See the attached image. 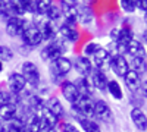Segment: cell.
Listing matches in <instances>:
<instances>
[{"mask_svg": "<svg viewBox=\"0 0 147 132\" xmlns=\"http://www.w3.org/2000/svg\"><path fill=\"white\" fill-rule=\"evenodd\" d=\"M65 52H66L65 41H62L60 38H56L55 41L49 43L47 46L43 47L41 52H40V57H41V60H44V62L53 63L55 60H57L59 57H62Z\"/></svg>", "mask_w": 147, "mask_h": 132, "instance_id": "obj_1", "label": "cell"}, {"mask_svg": "<svg viewBox=\"0 0 147 132\" xmlns=\"http://www.w3.org/2000/svg\"><path fill=\"white\" fill-rule=\"evenodd\" d=\"M21 38L24 41V44H25L27 47H37V46H40L43 43V37H41V32L40 29L37 28L32 22L27 21L25 23V27H24L22 29V34H21Z\"/></svg>", "mask_w": 147, "mask_h": 132, "instance_id": "obj_2", "label": "cell"}, {"mask_svg": "<svg viewBox=\"0 0 147 132\" xmlns=\"http://www.w3.org/2000/svg\"><path fill=\"white\" fill-rule=\"evenodd\" d=\"M21 74L22 76L25 78L27 81V85H31L34 88H37L40 85V81H41V76H40V69L34 62L31 60H27L22 63V69H21Z\"/></svg>", "mask_w": 147, "mask_h": 132, "instance_id": "obj_3", "label": "cell"}, {"mask_svg": "<svg viewBox=\"0 0 147 132\" xmlns=\"http://www.w3.org/2000/svg\"><path fill=\"white\" fill-rule=\"evenodd\" d=\"M72 109L75 112V115L82 116V117H88L93 119L94 117V101L91 100V97H81L72 104Z\"/></svg>", "mask_w": 147, "mask_h": 132, "instance_id": "obj_4", "label": "cell"}, {"mask_svg": "<svg viewBox=\"0 0 147 132\" xmlns=\"http://www.w3.org/2000/svg\"><path fill=\"white\" fill-rule=\"evenodd\" d=\"M78 2H74V0H66L62 2V18H63V23L68 25L77 27L78 23Z\"/></svg>", "mask_w": 147, "mask_h": 132, "instance_id": "obj_5", "label": "cell"}, {"mask_svg": "<svg viewBox=\"0 0 147 132\" xmlns=\"http://www.w3.org/2000/svg\"><path fill=\"white\" fill-rule=\"evenodd\" d=\"M91 63H93V68L94 69H99V70H103L110 68V59H112V54H110L109 50H106L105 47H100L93 56H91Z\"/></svg>", "mask_w": 147, "mask_h": 132, "instance_id": "obj_6", "label": "cell"}, {"mask_svg": "<svg viewBox=\"0 0 147 132\" xmlns=\"http://www.w3.org/2000/svg\"><path fill=\"white\" fill-rule=\"evenodd\" d=\"M7 88H9V92L12 95H19L24 90L27 88V81L25 78L22 76V74L19 72H12L7 78Z\"/></svg>", "mask_w": 147, "mask_h": 132, "instance_id": "obj_7", "label": "cell"}, {"mask_svg": "<svg viewBox=\"0 0 147 132\" xmlns=\"http://www.w3.org/2000/svg\"><path fill=\"white\" fill-rule=\"evenodd\" d=\"M94 117L102 122H106V123L113 121V112L105 100L94 101Z\"/></svg>", "mask_w": 147, "mask_h": 132, "instance_id": "obj_8", "label": "cell"}, {"mask_svg": "<svg viewBox=\"0 0 147 132\" xmlns=\"http://www.w3.org/2000/svg\"><path fill=\"white\" fill-rule=\"evenodd\" d=\"M110 68L116 74V76L119 78H125V75L129 70V62L127 60L125 56H119V54H113L110 59Z\"/></svg>", "mask_w": 147, "mask_h": 132, "instance_id": "obj_9", "label": "cell"}, {"mask_svg": "<svg viewBox=\"0 0 147 132\" xmlns=\"http://www.w3.org/2000/svg\"><path fill=\"white\" fill-rule=\"evenodd\" d=\"M27 23V19H24L21 16H10L6 21V32L10 37H21L22 29Z\"/></svg>", "mask_w": 147, "mask_h": 132, "instance_id": "obj_10", "label": "cell"}, {"mask_svg": "<svg viewBox=\"0 0 147 132\" xmlns=\"http://www.w3.org/2000/svg\"><path fill=\"white\" fill-rule=\"evenodd\" d=\"M72 68H75V70L81 76H87L90 78L91 72H93V63H91V59L90 57H85V56H78L75 59V62H72Z\"/></svg>", "mask_w": 147, "mask_h": 132, "instance_id": "obj_11", "label": "cell"}, {"mask_svg": "<svg viewBox=\"0 0 147 132\" xmlns=\"http://www.w3.org/2000/svg\"><path fill=\"white\" fill-rule=\"evenodd\" d=\"M60 91H62V95L65 97V100L71 104H74L81 97L77 87H75V84L72 81H62L60 82Z\"/></svg>", "mask_w": 147, "mask_h": 132, "instance_id": "obj_12", "label": "cell"}, {"mask_svg": "<svg viewBox=\"0 0 147 132\" xmlns=\"http://www.w3.org/2000/svg\"><path fill=\"white\" fill-rule=\"evenodd\" d=\"M129 117L138 131L144 132L147 131V115L140 109V107H132L131 112H129Z\"/></svg>", "mask_w": 147, "mask_h": 132, "instance_id": "obj_13", "label": "cell"}, {"mask_svg": "<svg viewBox=\"0 0 147 132\" xmlns=\"http://www.w3.org/2000/svg\"><path fill=\"white\" fill-rule=\"evenodd\" d=\"M90 79H91V84H93V87L94 90H99L102 92H105L107 90V76L103 70H99V69H93L91 72V75H90Z\"/></svg>", "mask_w": 147, "mask_h": 132, "instance_id": "obj_14", "label": "cell"}, {"mask_svg": "<svg viewBox=\"0 0 147 132\" xmlns=\"http://www.w3.org/2000/svg\"><path fill=\"white\" fill-rule=\"evenodd\" d=\"M44 107L50 112L55 117H57L59 121L65 116V109L62 103H60V100L57 97H49L46 101H44Z\"/></svg>", "mask_w": 147, "mask_h": 132, "instance_id": "obj_15", "label": "cell"}, {"mask_svg": "<svg viewBox=\"0 0 147 132\" xmlns=\"http://www.w3.org/2000/svg\"><path fill=\"white\" fill-rule=\"evenodd\" d=\"M57 34L60 35V40L62 41H69V43H75L80 37L77 28L72 27V25H68V23H62V25L59 27Z\"/></svg>", "mask_w": 147, "mask_h": 132, "instance_id": "obj_16", "label": "cell"}, {"mask_svg": "<svg viewBox=\"0 0 147 132\" xmlns=\"http://www.w3.org/2000/svg\"><path fill=\"white\" fill-rule=\"evenodd\" d=\"M74 84H75V87H77L80 95H84V97H91V95H93L94 87H93L90 78H87V76H80Z\"/></svg>", "mask_w": 147, "mask_h": 132, "instance_id": "obj_17", "label": "cell"}, {"mask_svg": "<svg viewBox=\"0 0 147 132\" xmlns=\"http://www.w3.org/2000/svg\"><path fill=\"white\" fill-rule=\"evenodd\" d=\"M18 116V106L16 103H7L5 106H0V119L3 122H10L12 119Z\"/></svg>", "mask_w": 147, "mask_h": 132, "instance_id": "obj_18", "label": "cell"}, {"mask_svg": "<svg viewBox=\"0 0 147 132\" xmlns=\"http://www.w3.org/2000/svg\"><path fill=\"white\" fill-rule=\"evenodd\" d=\"M40 32H41V37H43V41H55L56 40V35H57V31L55 28V23L50 22V21H46L43 25L38 27Z\"/></svg>", "mask_w": 147, "mask_h": 132, "instance_id": "obj_19", "label": "cell"}, {"mask_svg": "<svg viewBox=\"0 0 147 132\" xmlns=\"http://www.w3.org/2000/svg\"><path fill=\"white\" fill-rule=\"evenodd\" d=\"M127 53L131 57H146V49L141 41L132 38L128 44H127Z\"/></svg>", "mask_w": 147, "mask_h": 132, "instance_id": "obj_20", "label": "cell"}, {"mask_svg": "<svg viewBox=\"0 0 147 132\" xmlns=\"http://www.w3.org/2000/svg\"><path fill=\"white\" fill-rule=\"evenodd\" d=\"M75 117H77V121H78V123H80V126L84 132H102L100 125L96 121H93V119L82 117V116H78V115H75Z\"/></svg>", "mask_w": 147, "mask_h": 132, "instance_id": "obj_21", "label": "cell"}, {"mask_svg": "<svg viewBox=\"0 0 147 132\" xmlns=\"http://www.w3.org/2000/svg\"><path fill=\"white\" fill-rule=\"evenodd\" d=\"M53 65H55L56 70L59 72V75L62 76V78H63L65 75H68L69 72H71V69H72V60H71L69 57H66V56L59 57L57 60L53 62Z\"/></svg>", "mask_w": 147, "mask_h": 132, "instance_id": "obj_22", "label": "cell"}, {"mask_svg": "<svg viewBox=\"0 0 147 132\" xmlns=\"http://www.w3.org/2000/svg\"><path fill=\"white\" fill-rule=\"evenodd\" d=\"M124 81H125V85L128 87V90L129 91H138V88H140V84H141V78H140V75L137 74V72H134V70H128V74L125 75V78H124Z\"/></svg>", "mask_w": 147, "mask_h": 132, "instance_id": "obj_23", "label": "cell"}, {"mask_svg": "<svg viewBox=\"0 0 147 132\" xmlns=\"http://www.w3.org/2000/svg\"><path fill=\"white\" fill-rule=\"evenodd\" d=\"M94 21V13L88 6H78V22H81L82 25H90Z\"/></svg>", "mask_w": 147, "mask_h": 132, "instance_id": "obj_24", "label": "cell"}, {"mask_svg": "<svg viewBox=\"0 0 147 132\" xmlns=\"http://www.w3.org/2000/svg\"><path fill=\"white\" fill-rule=\"evenodd\" d=\"M129 69L137 72L138 75L146 74L147 72V59L146 57H132L131 63H129Z\"/></svg>", "mask_w": 147, "mask_h": 132, "instance_id": "obj_25", "label": "cell"}, {"mask_svg": "<svg viewBox=\"0 0 147 132\" xmlns=\"http://www.w3.org/2000/svg\"><path fill=\"white\" fill-rule=\"evenodd\" d=\"M43 131V126H41V122L40 119L31 115L27 121H25V125H24V132H41Z\"/></svg>", "mask_w": 147, "mask_h": 132, "instance_id": "obj_26", "label": "cell"}, {"mask_svg": "<svg viewBox=\"0 0 147 132\" xmlns=\"http://www.w3.org/2000/svg\"><path fill=\"white\" fill-rule=\"evenodd\" d=\"M106 91H109V94L112 95L115 100H122L124 98V91H122L121 84L116 79H110L107 82V90Z\"/></svg>", "mask_w": 147, "mask_h": 132, "instance_id": "obj_27", "label": "cell"}, {"mask_svg": "<svg viewBox=\"0 0 147 132\" xmlns=\"http://www.w3.org/2000/svg\"><path fill=\"white\" fill-rule=\"evenodd\" d=\"M52 6V0H34V15H46Z\"/></svg>", "mask_w": 147, "mask_h": 132, "instance_id": "obj_28", "label": "cell"}, {"mask_svg": "<svg viewBox=\"0 0 147 132\" xmlns=\"http://www.w3.org/2000/svg\"><path fill=\"white\" fill-rule=\"evenodd\" d=\"M134 38V32H132V29L131 28H128V27H119V34H118V38H116V41L115 43H118V44H128L131 40Z\"/></svg>", "mask_w": 147, "mask_h": 132, "instance_id": "obj_29", "label": "cell"}, {"mask_svg": "<svg viewBox=\"0 0 147 132\" xmlns=\"http://www.w3.org/2000/svg\"><path fill=\"white\" fill-rule=\"evenodd\" d=\"M7 12L10 16H21V18L25 13L21 0H10V2H7Z\"/></svg>", "mask_w": 147, "mask_h": 132, "instance_id": "obj_30", "label": "cell"}, {"mask_svg": "<svg viewBox=\"0 0 147 132\" xmlns=\"http://www.w3.org/2000/svg\"><path fill=\"white\" fill-rule=\"evenodd\" d=\"M46 18H47V21H50V22H56V21H59L60 18H62V10H60V7L59 6H56V5H53L50 9H49V12L46 13Z\"/></svg>", "mask_w": 147, "mask_h": 132, "instance_id": "obj_31", "label": "cell"}, {"mask_svg": "<svg viewBox=\"0 0 147 132\" xmlns=\"http://www.w3.org/2000/svg\"><path fill=\"white\" fill-rule=\"evenodd\" d=\"M13 59V50L10 49L9 46L0 44V60L2 62H9Z\"/></svg>", "mask_w": 147, "mask_h": 132, "instance_id": "obj_32", "label": "cell"}, {"mask_svg": "<svg viewBox=\"0 0 147 132\" xmlns=\"http://www.w3.org/2000/svg\"><path fill=\"white\" fill-rule=\"evenodd\" d=\"M121 9L124 12H128V13H132L137 9V0H121L119 2Z\"/></svg>", "mask_w": 147, "mask_h": 132, "instance_id": "obj_33", "label": "cell"}, {"mask_svg": "<svg viewBox=\"0 0 147 132\" xmlns=\"http://www.w3.org/2000/svg\"><path fill=\"white\" fill-rule=\"evenodd\" d=\"M100 47H102V46H100L99 43H96V41L88 43L87 46L84 47V56H85V57H90V56H93L97 50L100 49Z\"/></svg>", "mask_w": 147, "mask_h": 132, "instance_id": "obj_34", "label": "cell"}, {"mask_svg": "<svg viewBox=\"0 0 147 132\" xmlns=\"http://www.w3.org/2000/svg\"><path fill=\"white\" fill-rule=\"evenodd\" d=\"M7 103H15L13 101V95H12L9 91L0 90V106H5Z\"/></svg>", "mask_w": 147, "mask_h": 132, "instance_id": "obj_35", "label": "cell"}, {"mask_svg": "<svg viewBox=\"0 0 147 132\" xmlns=\"http://www.w3.org/2000/svg\"><path fill=\"white\" fill-rule=\"evenodd\" d=\"M49 72H50V78H52V81H53V82H59L60 79H62V76L59 75V72L56 70V68H55V65H53V63L50 65V68H49Z\"/></svg>", "mask_w": 147, "mask_h": 132, "instance_id": "obj_36", "label": "cell"}, {"mask_svg": "<svg viewBox=\"0 0 147 132\" xmlns=\"http://www.w3.org/2000/svg\"><path fill=\"white\" fill-rule=\"evenodd\" d=\"M62 132H80V129L72 123H65L62 126Z\"/></svg>", "mask_w": 147, "mask_h": 132, "instance_id": "obj_37", "label": "cell"}, {"mask_svg": "<svg viewBox=\"0 0 147 132\" xmlns=\"http://www.w3.org/2000/svg\"><path fill=\"white\" fill-rule=\"evenodd\" d=\"M138 91L141 92V95H143L144 98H147V79L141 81V84H140V88H138Z\"/></svg>", "mask_w": 147, "mask_h": 132, "instance_id": "obj_38", "label": "cell"}, {"mask_svg": "<svg viewBox=\"0 0 147 132\" xmlns=\"http://www.w3.org/2000/svg\"><path fill=\"white\" fill-rule=\"evenodd\" d=\"M137 9L147 13V0H137Z\"/></svg>", "mask_w": 147, "mask_h": 132, "instance_id": "obj_39", "label": "cell"}, {"mask_svg": "<svg viewBox=\"0 0 147 132\" xmlns=\"http://www.w3.org/2000/svg\"><path fill=\"white\" fill-rule=\"evenodd\" d=\"M41 132H57L55 128H46V129H43Z\"/></svg>", "mask_w": 147, "mask_h": 132, "instance_id": "obj_40", "label": "cell"}, {"mask_svg": "<svg viewBox=\"0 0 147 132\" xmlns=\"http://www.w3.org/2000/svg\"><path fill=\"white\" fill-rule=\"evenodd\" d=\"M143 38H144V41L147 43V29H146V31L143 32Z\"/></svg>", "mask_w": 147, "mask_h": 132, "instance_id": "obj_41", "label": "cell"}, {"mask_svg": "<svg viewBox=\"0 0 147 132\" xmlns=\"http://www.w3.org/2000/svg\"><path fill=\"white\" fill-rule=\"evenodd\" d=\"M2 70H3V62L0 60V72H2Z\"/></svg>", "mask_w": 147, "mask_h": 132, "instance_id": "obj_42", "label": "cell"}, {"mask_svg": "<svg viewBox=\"0 0 147 132\" xmlns=\"http://www.w3.org/2000/svg\"><path fill=\"white\" fill-rule=\"evenodd\" d=\"M144 22H146V23H147V13H146V15H144Z\"/></svg>", "mask_w": 147, "mask_h": 132, "instance_id": "obj_43", "label": "cell"}, {"mask_svg": "<svg viewBox=\"0 0 147 132\" xmlns=\"http://www.w3.org/2000/svg\"><path fill=\"white\" fill-rule=\"evenodd\" d=\"M146 59H147V57H146Z\"/></svg>", "mask_w": 147, "mask_h": 132, "instance_id": "obj_44", "label": "cell"}]
</instances>
